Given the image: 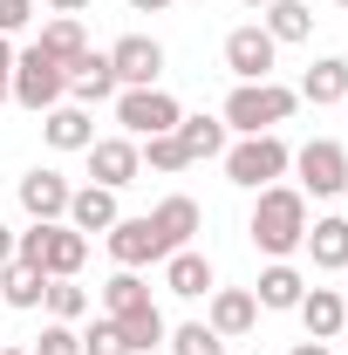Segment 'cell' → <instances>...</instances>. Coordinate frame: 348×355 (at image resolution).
<instances>
[{"label":"cell","mask_w":348,"mask_h":355,"mask_svg":"<svg viewBox=\"0 0 348 355\" xmlns=\"http://www.w3.org/2000/svg\"><path fill=\"white\" fill-rule=\"evenodd\" d=\"M69 96V69L42 55V48H28V55H14V103L21 110H55Z\"/></svg>","instance_id":"4"},{"label":"cell","mask_w":348,"mask_h":355,"mask_svg":"<svg viewBox=\"0 0 348 355\" xmlns=\"http://www.w3.org/2000/svg\"><path fill=\"white\" fill-rule=\"evenodd\" d=\"M253 246L260 253H273V260H287L294 246L307 239V198L294 191V184H266L260 191V205H253Z\"/></svg>","instance_id":"1"},{"label":"cell","mask_w":348,"mask_h":355,"mask_svg":"<svg viewBox=\"0 0 348 355\" xmlns=\"http://www.w3.org/2000/svg\"><path fill=\"white\" fill-rule=\"evenodd\" d=\"M0 355H35V349H0Z\"/></svg>","instance_id":"40"},{"label":"cell","mask_w":348,"mask_h":355,"mask_svg":"<svg viewBox=\"0 0 348 355\" xmlns=\"http://www.w3.org/2000/svg\"><path fill=\"white\" fill-rule=\"evenodd\" d=\"M177 144L191 150V164L198 157H218L225 150V123H212V116H177Z\"/></svg>","instance_id":"27"},{"label":"cell","mask_w":348,"mask_h":355,"mask_svg":"<svg viewBox=\"0 0 348 355\" xmlns=\"http://www.w3.org/2000/svg\"><path fill=\"white\" fill-rule=\"evenodd\" d=\"M137 171H143V150H137L130 137H103V144H89V178H96V184L123 191Z\"/></svg>","instance_id":"10"},{"label":"cell","mask_w":348,"mask_h":355,"mask_svg":"<svg viewBox=\"0 0 348 355\" xmlns=\"http://www.w3.org/2000/svg\"><path fill=\"white\" fill-rule=\"evenodd\" d=\"M69 96H76V103H110V96H116V69H110V55H76V62H69Z\"/></svg>","instance_id":"13"},{"label":"cell","mask_w":348,"mask_h":355,"mask_svg":"<svg viewBox=\"0 0 348 355\" xmlns=\"http://www.w3.org/2000/svg\"><path fill=\"white\" fill-rule=\"evenodd\" d=\"M103 308H110V321H130V314L157 308V301H150V287H143V280H137L130 266H123V273H116V280L103 287Z\"/></svg>","instance_id":"22"},{"label":"cell","mask_w":348,"mask_h":355,"mask_svg":"<svg viewBox=\"0 0 348 355\" xmlns=\"http://www.w3.org/2000/svg\"><path fill=\"white\" fill-rule=\"evenodd\" d=\"M171 355H225V335H212L205 321H184L171 335Z\"/></svg>","instance_id":"29"},{"label":"cell","mask_w":348,"mask_h":355,"mask_svg":"<svg viewBox=\"0 0 348 355\" xmlns=\"http://www.w3.org/2000/svg\"><path fill=\"white\" fill-rule=\"evenodd\" d=\"M294 89H280V83H239L232 96H225V130H246V137H260L273 130V123H287L294 116Z\"/></svg>","instance_id":"2"},{"label":"cell","mask_w":348,"mask_h":355,"mask_svg":"<svg viewBox=\"0 0 348 355\" xmlns=\"http://www.w3.org/2000/svg\"><path fill=\"white\" fill-rule=\"evenodd\" d=\"M110 260L137 273V266H150V260H171V246L157 239L150 219H116V225H110Z\"/></svg>","instance_id":"7"},{"label":"cell","mask_w":348,"mask_h":355,"mask_svg":"<svg viewBox=\"0 0 348 355\" xmlns=\"http://www.w3.org/2000/svg\"><path fill=\"white\" fill-rule=\"evenodd\" d=\"M35 48H42V55H55V62L69 69V62L89 48V42H82V21H76V14H55V21L42 28V42H35Z\"/></svg>","instance_id":"24"},{"label":"cell","mask_w":348,"mask_h":355,"mask_svg":"<svg viewBox=\"0 0 348 355\" xmlns=\"http://www.w3.org/2000/svg\"><path fill=\"white\" fill-rule=\"evenodd\" d=\"M150 225H157V239L177 253V246H191V232H198V205H191V198H164V205L150 212Z\"/></svg>","instance_id":"20"},{"label":"cell","mask_w":348,"mask_h":355,"mask_svg":"<svg viewBox=\"0 0 348 355\" xmlns=\"http://www.w3.org/2000/svg\"><path fill=\"white\" fill-rule=\"evenodd\" d=\"M246 7H273V0H246Z\"/></svg>","instance_id":"41"},{"label":"cell","mask_w":348,"mask_h":355,"mask_svg":"<svg viewBox=\"0 0 348 355\" xmlns=\"http://www.w3.org/2000/svg\"><path fill=\"white\" fill-rule=\"evenodd\" d=\"M253 321H260V301H253L246 287H218L212 294V321H205L212 335H246Z\"/></svg>","instance_id":"17"},{"label":"cell","mask_w":348,"mask_h":355,"mask_svg":"<svg viewBox=\"0 0 348 355\" xmlns=\"http://www.w3.org/2000/svg\"><path fill=\"white\" fill-rule=\"evenodd\" d=\"M48 7H55V14H82L89 0H48Z\"/></svg>","instance_id":"37"},{"label":"cell","mask_w":348,"mask_h":355,"mask_svg":"<svg viewBox=\"0 0 348 355\" xmlns=\"http://www.w3.org/2000/svg\"><path fill=\"white\" fill-rule=\"evenodd\" d=\"M69 178L62 171H28L21 178V205H28V219L35 225H55V219H69Z\"/></svg>","instance_id":"11"},{"label":"cell","mask_w":348,"mask_h":355,"mask_svg":"<svg viewBox=\"0 0 348 355\" xmlns=\"http://www.w3.org/2000/svg\"><path fill=\"white\" fill-rule=\"evenodd\" d=\"M116 123L130 137H164V130H177V103L157 83L150 89H123V96H116Z\"/></svg>","instance_id":"5"},{"label":"cell","mask_w":348,"mask_h":355,"mask_svg":"<svg viewBox=\"0 0 348 355\" xmlns=\"http://www.w3.org/2000/svg\"><path fill=\"white\" fill-rule=\"evenodd\" d=\"M301 321H307V342H335V335L348 328L342 294H335V287H307L301 294Z\"/></svg>","instance_id":"12"},{"label":"cell","mask_w":348,"mask_h":355,"mask_svg":"<svg viewBox=\"0 0 348 355\" xmlns=\"http://www.w3.org/2000/svg\"><path fill=\"white\" fill-rule=\"evenodd\" d=\"M294 355H328V349H321V342H301V349H294Z\"/></svg>","instance_id":"39"},{"label":"cell","mask_w":348,"mask_h":355,"mask_svg":"<svg viewBox=\"0 0 348 355\" xmlns=\"http://www.w3.org/2000/svg\"><path fill=\"white\" fill-rule=\"evenodd\" d=\"M0 266H14V232L0 225Z\"/></svg>","instance_id":"36"},{"label":"cell","mask_w":348,"mask_h":355,"mask_svg":"<svg viewBox=\"0 0 348 355\" xmlns=\"http://www.w3.org/2000/svg\"><path fill=\"white\" fill-rule=\"evenodd\" d=\"M42 301H48V314H55V321H76V314L89 308V294L76 287V280H48V294H42Z\"/></svg>","instance_id":"30"},{"label":"cell","mask_w":348,"mask_h":355,"mask_svg":"<svg viewBox=\"0 0 348 355\" xmlns=\"http://www.w3.org/2000/svg\"><path fill=\"white\" fill-rule=\"evenodd\" d=\"M301 294H307V280L287 260H273L260 273V294H253V301H260V308H301Z\"/></svg>","instance_id":"21"},{"label":"cell","mask_w":348,"mask_h":355,"mask_svg":"<svg viewBox=\"0 0 348 355\" xmlns=\"http://www.w3.org/2000/svg\"><path fill=\"white\" fill-rule=\"evenodd\" d=\"M307 253H314V266H328V273H342L348 266V219H314L301 239Z\"/></svg>","instance_id":"19"},{"label":"cell","mask_w":348,"mask_h":355,"mask_svg":"<svg viewBox=\"0 0 348 355\" xmlns=\"http://www.w3.org/2000/svg\"><path fill=\"white\" fill-rule=\"evenodd\" d=\"M123 219V212H116V191H110V184H82V191H76V198H69V225H76V232H110V225Z\"/></svg>","instance_id":"14"},{"label":"cell","mask_w":348,"mask_h":355,"mask_svg":"<svg viewBox=\"0 0 348 355\" xmlns=\"http://www.w3.org/2000/svg\"><path fill=\"white\" fill-rule=\"evenodd\" d=\"M137 14H157V7H171V0H130Z\"/></svg>","instance_id":"38"},{"label":"cell","mask_w":348,"mask_h":355,"mask_svg":"<svg viewBox=\"0 0 348 355\" xmlns=\"http://www.w3.org/2000/svg\"><path fill=\"white\" fill-rule=\"evenodd\" d=\"M82 355H130V342H123L116 321H96V328L82 335Z\"/></svg>","instance_id":"32"},{"label":"cell","mask_w":348,"mask_h":355,"mask_svg":"<svg viewBox=\"0 0 348 355\" xmlns=\"http://www.w3.org/2000/svg\"><path fill=\"white\" fill-rule=\"evenodd\" d=\"M164 287H171L177 301H198V294H212V260H205V253H191V246H177L171 260H164Z\"/></svg>","instance_id":"16"},{"label":"cell","mask_w":348,"mask_h":355,"mask_svg":"<svg viewBox=\"0 0 348 355\" xmlns=\"http://www.w3.org/2000/svg\"><path fill=\"white\" fill-rule=\"evenodd\" d=\"M42 130H48V144H55V150H89V144H96V123H89L82 103H55Z\"/></svg>","instance_id":"18"},{"label":"cell","mask_w":348,"mask_h":355,"mask_svg":"<svg viewBox=\"0 0 348 355\" xmlns=\"http://www.w3.org/2000/svg\"><path fill=\"white\" fill-rule=\"evenodd\" d=\"M143 157H150V171H184V164H191V150L177 144V130L150 137V150H143Z\"/></svg>","instance_id":"31"},{"label":"cell","mask_w":348,"mask_h":355,"mask_svg":"<svg viewBox=\"0 0 348 355\" xmlns=\"http://www.w3.org/2000/svg\"><path fill=\"white\" fill-rule=\"evenodd\" d=\"M48 294V273H35V266H0V301H14V308H42Z\"/></svg>","instance_id":"25"},{"label":"cell","mask_w":348,"mask_h":355,"mask_svg":"<svg viewBox=\"0 0 348 355\" xmlns=\"http://www.w3.org/2000/svg\"><path fill=\"white\" fill-rule=\"evenodd\" d=\"M294 164H301V184L314 191V198H335V191H348V150L335 144V137H314Z\"/></svg>","instance_id":"6"},{"label":"cell","mask_w":348,"mask_h":355,"mask_svg":"<svg viewBox=\"0 0 348 355\" xmlns=\"http://www.w3.org/2000/svg\"><path fill=\"white\" fill-rule=\"evenodd\" d=\"M342 308H348V294H342Z\"/></svg>","instance_id":"42"},{"label":"cell","mask_w":348,"mask_h":355,"mask_svg":"<svg viewBox=\"0 0 348 355\" xmlns=\"http://www.w3.org/2000/svg\"><path fill=\"white\" fill-rule=\"evenodd\" d=\"M28 21H35L28 0H0V35H14V28H28Z\"/></svg>","instance_id":"34"},{"label":"cell","mask_w":348,"mask_h":355,"mask_svg":"<svg viewBox=\"0 0 348 355\" xmlns=\"http://www.w3.org/2000/svg\"><path fill=\"white\" fill-rule=\"evenodd\" d=\"M342 7H348V0H342Z\"/></svg>","instance_id":"43"},{"label":"cell","mask_w":348,"mask_h":355,"mask_svg":"<svg viewBox=\"0 0 348 355\" xmlns=\"http://www.w3.org/2000/svg\"><path fill=\"white\" fill-rule=\"evenodd\" d=\"M301 96H307V103H348V62H335V55H321V62L307 69Z\"/></svg>","instance_id":"23"},{"label":"cell","mask_w":348,"mask_h":355,"mask_svg":"<svg viewBox=\"0 0 348 355\" xmlns=\"http://www.w3.org/2000/svg\"><path fill=\"white\" fill-rule=\"evenodd\" d=\"M14 96V48H7V35H0V103Z\"/></svg>","instance_id":"35"},{"label":"cell","mask_w":348,"mask_h":355,"mask_svg":"<svg viewBox=\"0 0 348 355\" xmlns=\"http://www.w3.org/2000/svg\"><path fill=\"white\" fill-rule=\"evenodd\" d=\"M110 69H116V83H123V89H150V83H157V69H164V48L150 42V35H123V42L110 48Z\"/></svg>","instance_id":"9"},{"label":"cell","mask_w":348,"mask_h":355,"mask_svg":"<svg viewBox=\"0 0 348 355\" xmlns=\"http://www.w3.org/2000/svg\"><path fill=\"white\" fill-rule=\"evenodd\" d=\"M266 35H273V42H307V35H314V7L273 0V7H266Z\"/></svg>","instance_id":"26"},{"label":"cell","mask_w":348,"mask_h":355,"mask_svg":"<svg viewBox=\"0 0 348 355\" xmlns=\"http://www.w3.org/2000/svg\"><path fill=\"white\" fill-rule=\"evenodd\" d=\"M35 355H82V335H76L69 321H55V328H42V342H35Z\"/></svg>","instance_id":"33"},{"label":"cell","mask_w":348,"mask_h":355,"mask_svg":"<svg viewBox=\"0 0 348 355\" xmlns=\"http://www.w3.org/2000/svg\"><path fill=\"white\" fill-rule=\"evenodd\" d=\"M287 164H294V157H287V144H280L273 130H260V137H246V144H232V150H225V178H232V184H246V191H266Z\"/></svg>","instance_id":"3"},{"label":"cell","mask_w":348,"mask_h":355,"mask_svg":"<svg viewBox=\"0 0 348 355\" xmlns=\"http://www.w3.org/2000/svg\"><path fill=\"white\" fill-rule=\"evenodd\" d=\"M89 260V239L76 232V225H48V253H42V273L48 280H76Z\"/></svg>","instance_id":"15"},{"label":"cell","mask_w":348,"mask_h":355,"mask_svg":"<svg viewBox=\"0 0 348 355\" xmlns=\"http://www.w3.org/2000/svg\"><path fill=\"white\" fill-rule=\"evenodd\" d=\"M116 328H123V342H130V355H150L157 342H164V314H157V308L130 314V321H116Z\"/></svg>","instance_id":"28"},{"label":"cell","mask_w":348,"mask_h":355,"mask_svg":"<svg viewBox=\"0 0 348 355\" xmlns=\"http://www.w3.org/2000/svg\"><path fill=\"white\" fill-rule=\"evenodd\" d=\"M273 35L266 28H232L225 35V69L239 76V83H266V69H273Z\"/></svg>","instance_id":"8"}]
</instances>
